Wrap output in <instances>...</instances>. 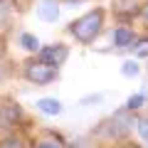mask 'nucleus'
<instances>
[{
  "label": "nucleus",
  "instance_id": "nucleus-1",
  "mask_svg": "<svg viewBox=\"0 0 148 148\" xmlns=\"http://www.w3.org/2000/svg\"><path fill=\"white\" fill-rule=\"evenodd\" d=\"M104 22H106V10H104V8H94V10H86L84 15H79L77 20L69 22L67 32L79 45L89 47V45H94L96 37L104 32Z\"/></svg>",
  "mask_w": 148,
  "mask_h": 148
},
{
  "label": "nucleus",
  "instance_id": "nucleus-2",
  "mask_svg": "<svg viewBox=\"0 0 148 148\" xmlns=\"http://www.w3.org/2000/svg\"><path fill=\"white\" fill-rule=\"evenodd\" d=\"M126 114H128V111H126V109H121L119 114H114L111 119L101 121L99 126H96L94 136L99 138V141H106V143H119V141H123V138H128L133 119H123Z\"/></svg>",
  "mask_w": 148,
  "mask_h": 148
},
{
  "label": "nucleus",
  "instance_id": "nucleus-3",
  "mask_svg": "<svg viewBox=\"0 0 148 148\" xmlns=\"http://www.w3.org/2000/svg\"><path fill=\"white\" fill-rule=\"evenodd\" d=\"M20 74H22V79H25L27 84H32V86H49L52 82L59 79V67L45 64L42 59L32 57V59H27V62L22 64Z\"/></svg>",
  "mask_w": 148,
  "mask_h": 148
},
{
  "label": "nucleus",
  "instance_id": "nucleus-4",
  "mask_svg": "<svg viewBox=\"0 0 148 148\" xmlns=\"http://www.w3.org/2000/svg\"><path fill=\"white\" fill-rule=\"evenodd\" d=\"M27 128V114L15 99H0V136Z\"/></svg>",
  "mask_w": 148,
  "mask_h": 148
},
{
  "label": "nucleus",
  "instance_id": "nucleus-5",
  "mask_svg": "<svg viewBox=\"0 0 148 148\" xmlns=\"http://www.w3.org/2000/svg\"><path fill=\"white\" fill-rule=\"evenodd\" d=\"M37 59H42L45 64H52V67H62L69 57V47L64 42H54V45H45L40 47V52L35 54Z\"/></svg>",
  "mask_w": 148,
  "mask_h": 148
},
{
  "label": "nucleus",
  "instance_id": "nucleus-6",
  "mask_svg": "<svg viewBox=\"0 0 148 148\" xmlns=\"http://www.w3.org/2000/svg\"><path fill=\"white\" fill-rule=\"evenodd\" d=\"M32 148H67V141L52 128H40L32 136Z\"/></svg>",
  "mask_w": 148,
  "mask_h": 148
},
{
  "label": "nucleus",
  "instance_id": "nucleus-7",
  "mask_svg": "<svg viewBox=\"0 0 148 148\" xmlns=\"http://www.w3.org/2000/svg\"><path fill=\"white\" fill-rule=\"evenodd\" d=\"M136 40H138V35L133 32V27L126 25V22H123V25H116L114 32H111V42H114L116 49H131Z\"/></svg>",
  "mask_w": 148,
  "mask_h": 148
},
{
  "label": "nucleus",
  "instance_id": "nucleus-8",
  "mask_svg": "<svg viewBox=\"0 0 148 148\" xmlns=\"http://www.w3.org/2000/svg\"><path fill=\"white\" fill-rule=\"evenodd\" d=\"M141 0H114V15L121 22H128L133 17H138V10H141Z\"/></svg>",
  "mask_w": 148,
  "mask_h": 148
},
{
  "label": "nucleus",
  "instance_id": "nucleus-9",
  "mask_svg": "<svg viewBox=\"0 0 148 148\" xmlns=\"http://www.w3.org/2000/svg\"><path fill=\"white\" fill-rule=\"evenodd\" d=\"M0 148H32V138L22 131H10L0 136Z\"/></svg>",
  "mask_w": 148,
  "mask_h": 148
},
{
  "label": "nucleus",
  "instance_id": "nucleus-10",
  "mask_svg": "<svg viewBox=\"0 0 148 148\" xmlns=\"http://www.w3.org/2000/svg\"><path fill=\"white\" fill-rule=\"evenodd\" d=\"M37 17L42 22H57L59 20V0H40Z\"/></svg>",
  "mask_w": 148,
  "mask_h": 148
},
{
  "label": "nucleus",
  "instance_id": "nucleus-11",
  "mask_svg": "<svg viewBox=\"0 0 148 148\" xmlns=\"http://www.w3.org/2000/svg\"><path fill=\"white\" fill-rule=\"evenodd\" d=\"M37 111H42L45 116H59V114H62V101L59 99H54V96H42V99L37 101Z\"/></svg>",
  "mask_w": 148,
  "mask_h": 148
},
{
  "label": "nucleus",
  "instance_id": "nucleus-12",
  "mask_svg": "<svg viewBox=\"0 0 148 148\" xmlns=\"http://www.w3.org/2000/svg\"><path fill=\"white\" fill-rule=\"evenodd\" d=\"M17 42H20V47L25 49V52H30V54H37L40 52V40H37V35H32V32H20L17 35Z\"/></svg>",
  "mask_w": 148,
  "mask_h": 148
},
{
  "label": "nucleus",
  "instance_id": "nucleus-13",
  "mask_svg": "<svg viewBox=\"0 0 148 148\" xmlns=\"http://www.w3.org/2000/svg\"><path fill=\"white\" fill-rule=\"evenodd\" d=\"M12 10H15V5H12L10 0H0V35L10 27V22H12Z\"/></svg>",
  "mask_w": 148,
  "mask_h": 148
},
{
  "label": "nucleus",
  "instance_id": "nucleus-14",
  "mask_svg": "<svg viewBox=\"0 0 148 148\" xmlns=\"http://www.w3.org/2000/svg\"><path fill=\"white\" fill-rule=\"evenodd\" d=\"M133 59H148V37H138L131 47Z\"/></svg>",
  "mask_w": 148,
  "mask_h": 148
},
{
  "label": "nucleus",
  "instance_id": "nucleus-15",
  "mask_svg": "<svg viewBox=\"0 0 148 148\" xmlns=\"http://www.w3.org/2000/svg\"><path fill=\"white\" fill-rule=\"evenodd\" d=\"M146 104V94H143V91H138V94H133V96H128V101H126V106H123V109L126 111H141V106Z\"/></svg>",
  "mask_w": 148,
  "mask_h": 148
},
{
  "label": "nucleus",
  "instance_id": "nucleus-16",
  "mask_svg": "<svg viewBox=\"0 0 148 148\" xmlns=\"http://www.w3.org/2000/svg\"><path fill=\"white\" fill-rule=\"evenodd\" d=\"M136 133L143 141V146L148 148V116H138L136 119Z\"/></svg>",
  "mask_w": 148,
  "mask_h": 148
},
{
  "label": "nucleus",
  "instance_id": "nucleus-17",
  "mask_svg": "<svg viewBox=\"0 0 148 148\" xmlns=\"http://www.w3.org/2000/svg\"><path fill=\"white\" fill-rule=\"evenodd\" d=\"M138 72H141L138 59H126V62L121 64V74H123V77H136Z\"/></svg>",
  "mask_w": 148,
  "mask_h": 148
},
{
  "label": "nucleus",
  "instance_id": "nucleus-18",
  "mask_svg": "<svg viewBox=\"0 0 148 148\" xmlns=\"http://www.w3.org/2000/svg\"><path fill=\"white\" fill-rule=\"evenodd\" d=\"M138 20H141L143 25L148 27V0H146V3L141 5V10H138Z\"/></svg>",
  "mask_w": 148,
  "mask_h": 148
},
{
  "label": "nucleus",
  "instance_id": "nucleus-19",
  "mask_svg": "<svg viewBox=\"0 0 148 148\" xmlns=\"http://www.w3.org/2000/svg\"><path fill=\"white\" fill-rule=\"evenodd\" d=\"M116 148H143V146H141V143L128 141V138H123V141H119V143H116Z\"/></svg>",
  "mask_w": 148,
  "mask_h": 148
},
{
  "label": "nucleus",
  "instance_id": "nucleus-20",
  "mask_svg": "<svg viewBox=\"0 0 148 148\" xmlns=\"http://www.w3.org/2000/svg\"><path fill=\"white\" fill-rule=\"evenodd\" d=\"M101 99H104V94H96V96H86V99H82V106H89V104H99Z\"/></svg>",
  "mask_w": 148,
  "mask_h": 148
},
{
  "label": "nucleus",
  "instance_id": "nucleus-21",
  "mask_svg": "<svg viewBox=\"0 0 148 148\" xmlns=\"http://www.w3.org/2000/svg\"><path fill=\"white\" fill-rule=\"evenodd\" d=\"M5 57H8V49H5V40H3V35H0V64L5 62Z\"/></svg>",
  "mask_w": 148,
  "mask_h": 148
},
{
  "label": "nucleus",
  "instance_id": "nucleus-22",
  "mask_svg": "<svg viewBox=\"0 0 148 148\" xmlns=\"http://www.w3.org/2000/svg\"><path fill=\"white\" fill-rule=\"evenodd\" d=\"M5 77H8V67H5V62L0 64V84L5 82Z\"/></svg>",
  "mask_w": 148,
  "mask_h": 148
}]
</instances>
